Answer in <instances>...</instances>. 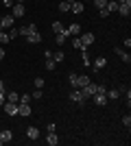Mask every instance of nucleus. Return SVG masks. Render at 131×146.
Returning a JSON list of instances; mask_svg holds the SVG:
<instances>
[{
	"instance_id": "nucleus-1",
	"label": "nucleus",
	"mask_w": 131,
	"mask_h": 146,
	"mask_svg": "<svg viewBox=\"0 0 131 146\" xmlns=\"http://www.w3.org/2000/svg\"><path fill=\"white\" fill-rule=\"evenodd\" d=\"M94 105H98V107H103V105H107V92H94Z\"/></svg>"
},
{
	"instance_id": "nucleus-2",
	"label": "nucleus",
	"mask_w": 131,
	"mask_h": 146,
	"mask_svg": "<svg viewBox=\"0 0 131 146\" xmlns=\"http://www.w3.org/2000/svg\"><path fill=\"white\" fill-rule=\"evenodd\" d=\"M70 100H72V103H76V105H83L87 98L81 94V90H76V87H74V90L70 92Z\"/></svg>"
},
{
	"instance_id": "nucleus-3",
	"label": "nucleus",
	"mask_w": 131,
	"mask_h": 146,
	"mask_svg": "<svg viewBox=\"0 0 131 146\" xmlns=\"http://www.w3.org/2000/svg\"><path fill=\"white\" fill-rule=\"evenodd\" d=\"M31 113H33V109H31V105H29V103H20V105H18V116L29 118Z\"/></svg>"
},
{
	"instance_id": "nucleus-4",
	"label": "nucleus",
	"mask_w": 131,
	"mask_h": 146,
	"mask_svg": "<svg viewBox=\"0 0 131 146\" xmlns=\"http://www.w3.org/2000/svg\"><path fill=\"white\" fill-rule=\"evenodd\" d=\"M2 107H5V113H7V116H18V103H9V100H7Z\"/></svg>"
},
{
	"instance_id": "nucleus-5",
	"label": "nucleus",
	"mask_w": 131,
	"mask_h": 146,
	"mask_svg": "<svg viewBox=\"0 0 131 146\" xmlns=\"http://www.w3.org/2000/svg\"><path fill=\"white\" fill-rule=\"evenodd\" d=\"M24 13H26V9H24V5H22V2L13 5V9H11V15H13V18H24Z\"/></svg>"
},
{
	"instance_id": "nucleus-6",
	"label": "nucleus",
	"mask_w": 131,
	"mask_h": 146,
	"mask_svg": "<svg viewBox=\"0 0 131 146\" xmlns=\"http://www.w3.org/2000/svg\"><path fill=\"white\" fill-rule=\"evenodd\" d=\"M94 92H96V85H94V83H87L85 87H81V94H83L85 98H92Z\"/></svg>"
},
{
	"instance_id": "nucleus-7",
	"label": "nucleus",
	"mask_w": 131,
	"mask_h": 146,
	"mask_svg": "<svg viewBox=\"0 0 131 146\" xmlns=\"http://www.w3.org/2000/svg\"><path fill=\"white\" fill-rule=\"evenodd\" d=\"M70 11H72V13H83V11H85V5H83L81 0H74V2L70 5Z\"/></svg>"
},
{
	"instance_id": "nucleus-8",
	"label": "nucleus",
	"mask_w": 131,
	"mask_h": 146,
	"mask_svg": "<svg viewBox=\"0 0 131 146\" xmlns=\"http://www.w3.org/2000/svg\"><path fill=\"white\" fill-rule=\"evenodd\" d=\"M13 22H15V18H13V15H5V18H0V24H2V29H11L13 26Z\"/></svg>"
},
{
	"instance_id": "nucleus-9",
	"label": "nucleus",
	"mask_w": 131,
	"mask_h": 146,
	"mask_svg": "<svg viewBox=\"0 0 131 146\" xmlns=\"http://www.w3.org/2000/svg\"><path fill=\"white\" fill-rule=\"evenodd\" d=\"M114 52H116V55H118L120 59L125 61V63H131V55L127 52V50H122V48H114Z\"/></svg>"
},
{
	"instance_id": "nucleus-10",
	"label": "nucleus",
	"mask_w": 131,
	"mask_h": 146,
	"mask_svg": "<svg viewBox=\"0 0 131 146\" xmlns=\"http://www.w3.org/2000/svg\"><path fill=\"white\" fill-rule=\"evenodd\" d=\"M87 83H90V76H85V74H81V76H76V90H81V87H85Z\"/></svg>"
},
{
	"instance_id": "nucleus-11",
	"label": "nucleus",
	"mask_w": 131,
	"mask_h": 146,
	"mask_svg": "<svg viewBox=\"0 0 131 146\" xmlns=\"http://www.w3.org/2000/svg\"><path fill=\"white\" fill-rule=\"evenodd\" d=\"M79 39H81V44L85 46V48L90 46V44H94V35H92V33H85V35H81Z\"/></svg>"
},
{
	"instance_id": "nucleus-12",
	"label": "nucleus",
	"mask_w": 131,
	"mask_h": 146,
	"mask_svg": "<svg viewBox=\"0 0 131 146\" xmlns=\"http://www.w3.org/2000/svg\"><path fill=\"white\" fill-rule=\"evenodd\" d=\"M26 135H29V140H37L39 137V129L37 127H29L26 129Z\"/></svg>"
},
{
	"instance_id": "nucleus-13",
	"label": "nucleus",
	"mask_w": 131,
	"mask_h": 146,
	"mask_svg": "<svg viewBox=\"0 0 131 146\" xmlns=\"http://www.w3.org/2000/svg\"><path fill=\"white\" fill-rule=\"evenodd\" d=\"M118 13L125 15V18H129L131 15V5H118Z\"/></svg>"
},
{
	"instance_id": "nucleus-14",
	"label": "nucleus",
	"mask_w": 131,
	"mask_h": 146,
	"mask_svg": "<svg viewBox=\"0 0 131 146\" xmlns=\"http://www.w3.org/2000/svg\"><path fill=\"white\" fill-rule=\"evenodd\" d=\"M105 66H107V59H105V57H96V61H94V70H103Z\"/></svg>"
},
{
	"instance_id": "nucleus-15",
	"label": "nucleus",
	"mask_w": 131,
	"mask_h": 146,
	"mask_svg": "<svg viewBox=\"0 0 131 146\" xmlns=\"http://www.w3.org/2000/svg\"><path fill=\"white\" fill-rule=\"evenodd\" d=\"M46 144H48V146H57V144H59L57 133H48V135H46Z\"/></svg>"
},
{
	"instance_id": "nucleus-16",
	"label": "nucleus",
	"mask_w": 131,
	"mask_h": 146,
	"mask_svg": "<svg viewBox=\"0 0 131 146\" xmlns=\"http://www.w3.org/2000/svg\"><path fill=\"white\" fill-rule=\"evenodd\" d=\"M55 39H57V44H59V46H61V44H66V39H68V29L63 31V33H57Z\"/></svg>"
},
{
	"instance_id": "nucleus-17",
	"label": "nucleus",
	"mask_w": 131,
	"mask_h": 146,
	"mask_svg": "<svg viewBox=\"0 0 131 146\" xmlns=\"http://www.w3.org/2000/svg\"><path fill=\"white\" fill-rule=\"evenodd\" d=\"M68 35H81V26H79V24H70L68 26Z\"/></svg>"
},
{
	"instance_id": "nucleus-18",
	"label": "nucleus",
	"mask_w": 131,
	"mask_h": 146,
	"mask_svg": "<svg viewBox=\"0 0 131 146\" xmlns=\"http://www.w3.org/2000/svg\"><path fill=\"white\" fill-rule=\"evenodd\" d=\"M26 39H29V44H39L42 42V35L39 33H31V35H26Z\"/></svg>"
},
{
	"instance_id": "nucleus-19",
	"label": "nucleus",
	"mask_w": 131,
	"mask_h": 146,
	"mask_svg": "<svg viewBox=\"0 0 131 146\" xmlns=\"http://www.w3.org/2000/svg\"><path fill=\"white\" fill-rule=\"evenodd\" d=\"M118 5H120V2H118V0H107V9H109V13H114V11H118Z\"/></svg>"
},
{
	"instance_id": "nucleus-20",
	"label": "nucleus",
	"mask_w": 131,
	"mask_h": 146,
	"mask_svg": "<svg viewBox=\"0 0 131 146\" xmlns=\"http://www.w3.org/2000/svg\"><path fill=\"white\" fill-rule=\"evenodd\" d=\"M11 42V37H9V33L7 31H0V46H5V44Z\"/></svg>"
},
{
	"instance_id": "nucleus-21",
	"label": "nucleus",
	"mask_w": 131,
	"mask_h": 146,
	"mask_svg": "<svg viewBox=\"0 0 131 146\" xmlns=\"http://www.w3.org/2000/svg\"><path fill=\"white\" fill-rule=\"evenodd\" d=\"M11 137H13V133L9 131V129H5V131H0V140H2V142H9Z\"/></svg>"
},
{
	"instance_id": "nucleus-22",
	"label": "nucleus",
	"mask_w": 131,
	"mask_h": 146,
	"mask_svg": "<svg viewBox=\"0 0 131 146\" xmlns=\"http://www.w3.org/2000/svg\"><path fill=\"white\" fill-rule=\"evenodd\" d=\"M72 48H74V50H85V46L81 44V39H79V37H74V39H72Z\"/></svg>"
},
{
	"instance_id": "nucleus-23",
	"label": "nucleus",
	"mask_w": 131,
	"mask_h": 146,
	"mask_svg": "<svg viewBox=\"0 0 131 146\" xmlns=\"http://www.w3.org/2000/svg\"><path fill=\"white\" fill-rule=\"evenodd\" d=\"M7 100H9V103H18V100H20L18 92H9V94H7Z\"/></svg>"
},
{
	"instance_id": "nucleus-24",
	"label": "nucleus",
	"mask_w": 131,
	"mask_h": 146,
	"mask_svg": "<svg viewBox=\"0 0 131 146\" xmlns=\"http://www.w3.org/2000/svg\"><path fill=\"white\" fill-rule=\"evenodd\" d=\"M118 96H120V90H107V98H112V100H116Z\"/></svg>"
},
{
	"instance_id": "nucleus-25",
	"label": "nucleus",
	"mask_w": 131,
	"mask_h": 146,
	"mask_svg": "<svg viewBox=\"0 0 131 146\" xmlns=\"http://www.w3.org/2000/svg\"><path fill=\"white\" fill-rule=\"evenodd\" d=\"M63 59H66V55H63V52H53V61H55V63H61Z\"/></svg>"
},
{
	"instance_id": "nucleus-26",
	"label": "nucleus",
	"mask_w": 131,
	"mask_h": 146,
	"mask_svg": "<svg viewBox=\"0 0 131 146\" xmlns=\"http://www.w3.org/2000/svg\"><path fill=\"white\" fill-rule=\"evenodd\" d=\"M53 31H55V33H63L66 29H63V24H61V22H53Z\"/></svg>"
},
{
	"instance_id": "nucleus-27",
	"label": "nucleus",
	"mask_w": 131,
	"mask_h": 146,
	"mask_svg": "<svg viewBox=\"0 0 131 146\" xmlns=\"http://www.w3.org/2000/svg\"><path fill=\"white\" fill-rule=\"evenodd\" d=\"M55 68H57V63L53 61V57H50V59H46V70H50V72H53Z\"/></svg>"
},
{
	"instance_id": "nucleus-28",
	"label": "nucleus",
	"mask_w": 131,
	"mask_h": 146,
	"mask_svg": "<svg viewBox=\"0 0 131 146\" xmlns=\"http://www.w3.org/2000/svg\"><path fill=\"white\" fill-rule=\"evenodd\" d=\"M59 11H61V13L70 11V5H68V2H66V0H61V2H59Z\"/></svg>"
},
{
	"instance_id": "nucleus-29",
	"label": "nucleus",
	"mask_w": 131,
	"mask_h": 146,
	"mask_svg": "<svg viewBox=\"0 0 131 146\" xmlns=\"http://www.w3.org/2000/svg\"><path fill=\"white\" fill-rule=\"evenodd\" d=\"M98 15H100V18H109V9H107V7L98 9Z\"/></svg>"
},
{
	"instance_id": "nucleus-30",
	"label": "nucleus",
	"mask_w": 131,
	"mask_h": 146,
	"mask_svg": "<svg viewBox=\"0 0 131 146\" xmlns=\"http://www.w3.org/2000/svg\"><path fill=\"white\" fill-rule=\"evenodd\" d=\"M7 33H9V37H18V29H15V26H11V29H7Z\"/></svg>"
},
{
	"instance_id": "nucleus-31",
	"label": "nucleus",
	"mask_w": 131,
	"mask_h": 146,
	"mask_svg": "<svg viewBox=\"0 0 131 146\" xmlns=\"http://www.w3.org/2000/svg\"><path fill=\"white\" fill-rule=\"evenodd\" d=\"M105 5H107V0H94V7H96V9H103Z\"/></svg>"
},
{
	"instance_id": "nucleus-32",
	"label": "nucleus",
	"mask_w": 131,
	"mask_h": 146,
	"mask_svg": "<svg viewBox=\"0 0 131 146\" xmlns=\"http://www.w3.org/2000/svg\"><path fill=\"white\" fill-rule=\"evenodd\" d=\"M35 87H37V90H42V87H44V79H42V76L35 79Z\"/></svg>"
},
{
	"instance_id": "nucleus-33",
	"label": "nucleus",
	"mask_w": 131,
	"mask_h": 146,
	"mask_svg": "<svg viewBox=\"0 0 131 146\" xmlns=\"http://www.w3.org/2000/svg\"><path fill=\"white\" fill-rule=\"evenodd\" d=\"M122 124H125V127H127V129H129V127H131V116H129V113H127V116H125V118H122Z\"/></svg>"
},
{
	"instance_id": "nucleus-34",
	"label": "nucleus",
	"mask_w": 131,
	"mask_h": 146,
	"mask_svg": "<svg viewBox=\"0 0 131 146\" xmlns=\"http://www.w3.org/2000/svg\"><path fill=\"white\" fill-rule=\"evenodd\" d=\"M76 76H79V74H74V72H72V74L68 76V79H70V85H72V87L76 85Z\"/></svg>"
},
{
	"instance_id": "nucleus-35",
	"label": "nucleus",
	"mask_w": 131,
	"mask_h": 146,
	"mask_svg": "<svg viewBox=\"0 0 131 146\" xmlns=\"http://www.w3.org/2000/svg\"><path fill=\"white\" fill-rule=\"evenodd\" d=\"M20 103H31V94H22V98H20Z\"/></svg>"
},
{
	"instance_id": "nucleus-36",
	"label": "nucleus",
	"mask_w": 131,
	"mask_h": 146,
	"mask_svg": "<svg viewBox=\"0 0 131 146\" xmlns=\"http://www.w3.org/2000/svg\"><path fill=\"white\" fill-rule=\"evenodd\" d=\"M46 131H48V133H55V131H57V127H55V122H50L48 127H46Z\"/></svg>"
},
{
	"instance_id": "nucleus-37",
	"label": "nucleus",
	"mask_w": 131,
	"mask_h": 146,
	"mask_svg": "<svg viewBox=\"0 0 131 146\" xmlns=\"http://www.w3.org/2000/svg\"><path fill=\"white\" fill-rule=\"evenodd\" d=\"M31 98H42V90H35V92L31 94Z\"/></svg>"
},
{
	"instance_id": "nucleus-38",
	"label": "nucleus",
	"mask_w": 131,
	"mask_h": 146,
	"mask_svg": "<svg viewBox=\"0 0 131 146\" xmlns=\"http://www.w3.org/2000/svg\"><path fill=\"white\" fill-rule=\"evenodd\" d=\"M83 63H85V66H90V57H87V52H83Z\"/></svg>"
},
{
	"instance_id": "nucleus-39",
	"label": "nucleus",
	"mask_w": 131,
	"mask_h": 146,
	"mask_svg": "<svg viewBox=\"0 0 131 146\" xmlns=\"http://www.w3.org/2000/svg\"><path fill=\"white\" fill-rule=\"evenodd\" d=\"M0 105H5V92H0Z\"/></svg>"
},
{
	"instance_id": "nucleus-40",
	"label": "nucleus",
	"mask_w": 131,
	"mask_h": 146,
	"mask_svg": "<svg viewBox=\"0 0 131 146\" xmlns=\"http://www.w3.org/2000/svg\"><path fill=\"white\" fill-rule=\"evenodd\" d=\"M5 59V48H2V46H0V61Z\"/></svg>"
},
{
	"instance_id": "nucleus-41",
	"label": "nucleus",
	"mask_w": 131,
	"mask_h": 146,
	"mask_svg": "<svg viewBox=\"0 0 131 146\" xmlns=\"http://www.w3.org/2000/svg\"><path fill=\"white\" fill-rule=\"evenodd\" d=\"M2 2H5L7 7H13V0H2Z\"/></svg>"
},
{
	"instance_id": "nucleus-42",
	"label": "nucleus",
	"mask_w": 131,
	"mask_h": 146,
	"mask_svg": "<svg viewBox=\"0 0 131 146\" xmlns=\"http://www.w3.org/2000/svg\"><path fill=\"white\" fill-rule=\"evenodd\" d=\"M120 5H131V0H118Z\"/></svg>"
},
{
	"instance_id": "nucleus-43",
	"label": "nucleus",
	"mask_w": 131,
	"mask_h": 146,
	"mask_svg": "<svg viewBox=\"0 0 131 146\" xmlns=\"http://www.w3.org/2000/svg\"><path fill=\"white\" fill-rule=\"evenodd\" d=\"M0 92H5V81H0Z\"/></svg>"
},
{
	"instance_id": "nucleus-44",
	"label": "nucleus",
	"mask_w": 131,
	"mask_h": 146,
	"mask_svg": "<svg viewBox=\"0 0 131 146\" xmlns=\"http://www.w3.org/2000/svg\"><path fill=\"white\" fill-rule=\"evenodd\" d=\"M66 2H68V5H72V2H74V0H66Z\"/></svg>"
},
{
	"instance_id": "nucleus-45",
	"label": "nucleus",
	"mask_w": 131,
	"mask_h": 146,
	"mask_svg": "<svg viewBox=\"0 0 131 146\" xmlns=\"http://www.w3.org/2000/svg\"><path fill=\"white\" fill-rule=\"evenodd\" d=\"M15 2H24V0H15Z\"/></svg>"
},
{
	"instance_id": "nucleus-46",
	"label": "nucleus",
	"mask_w": 131,
	"mask_h": 146,
	"mask_svg": "<svg viewBox=\"0 0 131 146\" xmlns=\"http://www.w3.org/2000/svg\"><path fill=\"white\" fill-rule=\"evenodd\" d=\"M0 18H2V15H0Z\"/></svg>"
}]
</instances>
